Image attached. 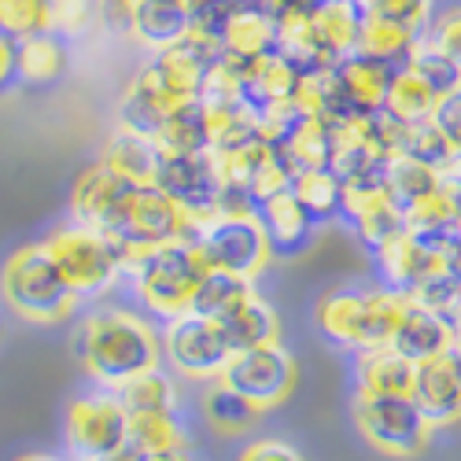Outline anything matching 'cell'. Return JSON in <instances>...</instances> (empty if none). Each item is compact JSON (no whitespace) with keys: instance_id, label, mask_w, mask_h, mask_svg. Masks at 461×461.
Wrapping results in <instances>:
<instances>
[{"instance_id":"d6a6232c","label":"cell","mask_w":461,"mask_h":461,"mask_svg":"<svg viewBox=\"0 0 461 461\" xmlns=\"http://www.w3.org/2000/svg\"><path fill=\"white\" fill-rule=\"evenodd\" d=\"M380 111H388L395 122L402 126H413V122H429L432 119V111H436V96L429 93V86L417 78V74L410 67H402L392 86H388V96H384V107Z\"/></svg>"},{"instance_id":"f1b7e54d","label":"cell","mask_w":461,"mask_h":461,"mask_svg":"<svg viewBox=\"0 0 461 461\" xmlns=\"http://www.w3.org/2000/svg\"><path fill=\"white\" fill-rule=\"evenodd\" d=\"M395 156H399V159H413V163L429 167V170H436V174H450V170L461 163L457 151H454V144L439 133V126H436L432 119H429V122L402 126Z\"/></svg>"},{"instance_id":"cb8c5ba5","label":"cell","mask_w":461,"mask_h":461,"mask_svg":"<svg viewBox=\"0 0 461 461\" xmlns=\"http://www.w3.org/2000/svg\"><path fill=\"white\" fill-rule=\"evenodd\" d=\"M19 86H52L67 74V45L59 33H37L15 45Z\"/></svg>"},{"instance_id":"60d3db41","label":"cell","mask_w":461,"mask_h":461,"mask_svg":"<svg viewBox=\"0 0 461 461\" xmlns=\"http://www.w3.org/2000/svg\"><path fill=\"white\" fill-rule=\"evenodd\" d=\"M366 19H380V23H395L406 26L413 33H420V26L429 23L432 0H358Z\"/></svg>"},{"instance_id":"8992f818","label":"cell","mask_w":461,"mask_h":461,"mask_svg":"<svg viewBox=\"0 0 461 461\" xmlns=\"http://www.w3.org/2000/svg\"><path fill=\"white\" fill-rule=\"evenodd\" d=\"M196 244H200L211 270L237 274L244 281H255L274 258L270 237H266L258 214H251V218H211L207 225L196 229Z\"/></svg>"},{"instance_id":"8d00e7d4","label":"cell","mask_w":461,"mask_h":461,"mask_svg":"<svg viewBox=\"0 0 461 461\" xmlns=\"http://www.w3.org/2000/svg\"><path fill=\"white\" fill-rule=\"evenodd\" d=\"M292 196L299 200V207L306 211L311 221H329L339 214V181L329 174V170H306V174H295L292 181Z\"/></svg>"},{"instance_id":"c3c4849f","label":"cell","mask_w":461,"mask_h":461,"mask_svg":"<svg viewBox=\"0 0 461 461\" xmlns=\"http://www.w3.org/2000/svg\"><path fill=\"white\" fill-rule=\"evenodd\" d=\"M12 86H19V74H15V41L0 33V93H8Z\"/></svg>"},{"instance_id":"7bdbcfd3","label":"cell","mask_w":461,"mask_h":461,"mask_svg":"<svg viewBox=\"0 0 461 461\" xmlns=\"http://www.w3.org/2000/svg\"><path fill=\"white\" fill-rule=\"evenodd\" d=\"M49 8H52V33L59 37L86 33L89 23L96 19V0H49Z\"/></svg>"},{"instance_id":"3957f363","label":"cell","mask_w":461,"mask_h":461,"mask_svg":"<svg viewBox=\"0 0 461 461\" xmlns=\"http://www.w3.org/2000/svg\"><path fill=\"white\" fill-rule=\"evenodd\" d=\"M0 299L15 318L33 325L67 321L82 303L59 277L41 244H23L0 262Z\"/></svg>"},{"instance_id":"e0dca14e","label":"cell","mask_w":461,"mask_h":461,"mask_svg":"<svg viewBox=\"0 0 461 461\" xmlns=\"http://www.w3.org/2000/svg\"><path fill=\"white\" fill-rule=\"evenodd\" d=\"M188 33V0H130V37L151 52L177 45Z\"/></svg>"},{"instance_id":"30bf717a","label":"cell","mask_w":461,"mask_h":461,"mask_svg":"<svg viewBox=\"0 0 461 461\" xmlns=\"http://www.w3.org/2000/svg\"><path fill=\"white\" fill-rule=\"evenodd\" d=\"M151 185H156L167 200H174L181 207V214L196 229L214 218L221 177H218L211 151H203V156H159L156 181Z\"/></svg>"},{"instance_id":"9c48e42d","label":"cell","mask_w":461,"mask_h":461,"mask_svg":"<svg viewBox=\"0 0 461 461\" xmlns=\"http://www.w3.org/2000/svg\"><path fill=\"white\" fill-rule=\"evenodd\" d=\"M218 380L229 384L237 395H244L251 406L274 410L295 388V358L281 348V343H266V348L233 355Z\"/></svg>"},{"instance_id":"8fae6325","label":"cell","mask_w":461,"mask_h":461,"mask_svg":"<svg viewBox=\"0 0 461 461\" xmlns=\"http://www.w3.org/2000/svg\"><path fill=\"white\" fill-rule=\"evenodd\" d=\"M163 358L188 380H218L229 366V348L214 321H203L196 314H181L167 321V332L159 336Z\"/></svg>"},{"instance_id":"9a60e30c","label":"cell","mask_w":461,"mask_h":461,"mask_svg":"<svg viewBox=\"0 0 461 461\" xmlns=\"http://www.w3.org/2000/svg\"><path fill=\"white\" fill-rule=\"evenodd\" d=\"M395 74H399L395 67L380 63L373 56H362V52H351L348 59H339L332 67L336 89H339L343 104H348L351 119H366V114L384 107V96H388V86Z\"/></svg>"},{"instance_id":"603a6c76","label":"cell","mask_w":461,"mask_h":461,"mask_svg":"<svg viewBox=\"0 0 461 461\" xmlns=\"http://www.w3.org/2000/svg\"><path fill=\"white\" fill-rule=\"evenodd\" d=\"M274 52H277V26L251 8H240L221 33V56L237 59V63L251 67L262 56H274Z\"/></svg>"},{"instance_id":"7a4b0ae2","label":"cell","mask_w":461,"mask_h":461,"mask_svg":"<svg viewBox=\"0 0 461 461\" xmlns=\"http://www.w3.org/2000/svg\"><path fill=\"white\" fill-rule=\"evenodd\" d=\"M100 233L111 240L114 255H119L122 274H130L148 251L185 240V237H196V225L156 185H140L126 192V200L119 203V211L111 214V221Z\"/></svg>"},{"instance_id":"f5cc1de1","label":"cell","mask_w":461,"mask_h":461,"mask_svg":"<svg viewBox=\"0 0 461 461\" xmlns=\"http://www.w3.org/2000/svg\"><path fill=\"white\" fill-rule=\"evenodd\" d=\"M15 461H59V457H49V454H23Z\"/></svg>"},{"instance_id":"4dcf8cb0","label":"cell","mask_w":461,"mask_h":461,"mask_svg":"<svg viewBox=\"0 0 461 461\" xmlns=\"http://www.w3.org/2000/svg\"><path fill=\"white\" fill-rule=\"evenodd\" d=\"M126 447L140 457H159V454H181L185 450V429L177 413H140L130 417Z\"/></svg>"},{"instance_id":"7dc6e473","label":"cell","mask_w":461,"mask_h":461,"mask_svg":"<svg viewBox=\"0 0 461 461\" xmlns=\"http://www.w3.org/2000/svg\"><path fill=\"white\" fill-rule=\"evenodd\" d=\"M96 15L107 30L130 33V0H96Z\"/></svg>"},{"instance_id":"74e56055","label":"cell","mask_w":461,"mask_h":461,"mask_svg":"<svg viewBox=\"0 0 461 461\" xmlns=\"http://www.w3.org/2000/svg\"><path fill=\"white\" fill-rule=\"evenodd\" d=\"M0 33L12 41H26L37 33H52L49 0H0Z\"/></svg>"},{"instance_id":"1f68e13d","label":"cell","mask_w":461,"mask_h":461,"mask_svg":"<svg viewBox=\"0 0 461 461\" xmlns=\"http://www.w3.org/2000/svg\"><path fill=\"white\" fill-rule=\"evenodd\" d=\"M119 402L130 417H140V413H174L177 410V388L174 380L163 373V369H148L133 380H126L119 392Z\"/></svg>"},{"instance_id":"816d5d0a","label":"cell","mask_w":461,"mask_h":461,"mask_svg":"<svg viewBox=\"0 0 461 461\" xmlns=\"http://www.w3.org/2000/svg\"><path fill=\"white\" fill-rule=\"evenodd\" d=\"M144 461H188V454H159V457H144Z\"/></svg>"},{"instance_id":"d6986e66","label":"cell","mask_w":461,"mask_h":461,"mask_svg":"<svg viewBox=\"0 0 461 461\" xmlns=\"http://www.w3.org/2000/svg\"><path fill=\"white\" fill-rule=\"evenodd\" d=\"M229 355H240V351H255V348H266V343H277L281 336V321H277V311L266 299L251 295L248 303H240L233 314H225L221 321H214Z\"/></svg>"},{"instance_id":"ac0fdd59","label":"cell","mask_w":461,"mask_h":461,"mask_svg":"<svg viewBox=\"0 0 461 461\" xmlns=\"http://www.w3.org/2000/svg\"><path fill=\"white\" fill-rule=\"evenodd\" d=\"M299 82H303L299 70L281 52H274V56H262L258 63H251V70L240 78V100L255 114H262V111H270L277 104L295 100L299 96Z\"/></svg>"},{"instance_id":"ffe728a7","label":"cell","mask_w":461,"mask_h":461,"mask_svg":"<svg viewBox=\"0 0 461 461\" xmlns=\"http://www.w3.org/2000/svg\"><path fill=\"white\" fill-rule=\"evenodd\" d=\"M100 163L111 170V174H119L122 181H130L133 188L140 185H151L156 181V167H159V148L151 137H140L133 130H114L100 151Z\"/></svg>"},{"instance_id":"ba28073f","label":"cell","mask_w":461,"mask_h":461,"mask_svg":"<svg viewBox=\"0 0 461 461\" xmlns=\"http://www.w3.org/2000/svg\"><path fill=\"white\" fill-rule=\"evenodd\" d=\"M130 413L114 392L78 395L67 406V443L82 461H104L107 454L126 447Z\"/></svg>"},{"instance_id":"e575fe53","label":"cell","mask_w":461,"mask_h":461,"mask_svg":"<svg viewBox=\"0 0 461 461\" xmlns=\"http://www.w3.org/2000/svg\"><path fill=\"white\" fill-rule=\"evenodd\" d=\"M439 188H443V174L420 167L413 159H399L395 156L392 167H388V188H384V196H388L399 211H410L413 203H420Z\"/></svg>"},{"instance_id":"2e32d148","label":"cell","mask_w":461,"mask_h":461,"mask_svg":"<svg viewBox=\"0 0 461 461\" xmlns=\"http://www.w3.org/2000/svg\"><path fill=\"white\" fill-rule=\"evenodd\" d=\"M133 185L122 181L119 174H111L100 159L89 163L70 185V218L89 229H104L111 221V214L119 211V203L126 200V192Z\"/></svg>"},{"instance_id":"f546056e","label":"cell","mask_w":461,"mask_h":461,"mask_svg":"<svg viewBox=\"0 0 461 461\" xmlns=\"http://www.w3.org/2000/svg\"><path fill=\"white\" fill-rule=\"evenodd\" d=\"M203 417H207V425L214 432H221V436H244V432H251L258 425L262 410L251 406L244 395H237L229 384L214 380L211 388L203 392Z\"/></svg>"},{"instance_id":"f6af8a7d","label":"cell","mask_w":461,"mask_h":461,"mask_svg":"<svg viewBox=\"0 0 461 461\" xmlns=\"http://www.w3.org/2000/svg\"><path fill=\"white\" fill-rule=\"evenodd\" d=\"M432 122H436V126H439V133L454 144L457 159H461V89H457V93H450V96H443V100H436Z\"/></svg>"},{"instance_id":"52a82bcc","label":"cell","mask_w":461,"mask_h":461,"mask_svg":"<svg viewBox=\"0 0 461 461\" xmlns=\"http://www.w3.org/2000/svg\"><path fill=\"white\" fill-rule=\"evenodd\" d=\"M355 417L362 436L392 457L420 454L432 436V425L420 417L410 395H358Z\"/></svg>"},{"instance_id":"bcb514c9","label":"cell","mask_w":461,"mask_h":461,"mask_svg":"<svg viewBox=\"0 0 461 461\" xmlns=\"http://www.w3.org/2000/svg\"><path fill=\"white\" fill-rule=\"evenodd\" d=\"M237 461H303V457H299V450H292L281 439H255V443H248V450Z\"/></svg>"},{"instance_id":"f907efd6","label":"cell","mask_w":461,"mask_h":461,"mask_svg":"<svg viewBox=\"0 0 461 461\" xmlns=\"http://www.w3.org/2000/svg\"><path fill=\"white\" fill-rule=\"evenodd\" d=\"M104 461H144L137 450H130V447H122V450H114V454H107Z\"/></svg>"},{"instance_id":"6da1fadb","label":"cell","mask_w":461,"mask_h":461,"mask_svg":"<svg viewBox=\"0 0 461 461\" xmlns=\"http://www.w3.org/2000/svg\"><path fill=\"white\" fill-rule=\"evenodd\" d=\"M78 358L100 388L119 392L126 380L159 369L163 343L148 318L126 311V306H104L78 329Z\"/></svg>"},{"instance_id":"f35d334b","label":"cell","mask_w":461,"mask_h":461,"mask_svg":"<svg viewBox=\"0 0 461 461\" xmlns=\"http://www.w3.org/2000/svg\"><path fill=\"white\" fill-rule=\"evenodd\" d=\"M406 67L429 86V93L436 100H443V96H450V93L461 89V67L454 59H447L443 52H436L429 41H417V49H413V56H410Z\"/></svg>"},{"instance_id":"5bb4252c","label":"cell","mask_w":461,"mask_h":461,"mask_svg":"<svg viewBox=\"0 0 461 461\" xmlns=\"http://www.w3.org/2000/svg\"><path fill=\"white\" fill-rule=\"evenodd\" d=\"M450 343H454V325L443 314L429 311V306L406 299L402 318H399V325L388 339V348L395 355H402L406 362L420 366V362H432L443 351H450Z\"/></svg>"},{"instance_id":"681fc988","label":"cell","mask_w":461,"mask_h":461,"mask_svg":"<svg viewBox=\"0 0 461 461\" xmlns=\"http://www.w3.org/2000/svg\"><path fill=\"white\" fill-rule=\"evenodd\" d=\"M443 181H447L450 203H454V218H457V225H461V163H457L450 174H443Z\"/></svg>"},{"instance_id":"d4e9b609","label":"cell","mask_w":461,"mask_h":461,"mask_svg":"<svg viewBox=\"0 0 461 461\" xmlns=\"http://www.w3.org/2000/svg\"><path fill=\"white\" fill-rule=\"evenodd\" d=\"M413 362L395 355L392 348H373L358 355V395H410Z\"/></svg>"},{"instance_id":"b9f144b4","label":"cell","mask_w":461,"mask_h":461,"mask_svg":"<svg viewBox=\"0 0 461 461\" xmlns=\"http://www.w3.org/2000/svg\"><path fill=\"white\" fill-rule=\"evenodd\" d=\"M240 12V0H188V30L221 41L225 26Z\"/></svg>"},{"instance_id":"44dd1931","label":"cell","mask_w":461,"mask_h":461,"mask_svg":"<svg viewBox=\"0 0 461 461\" xmlns=\"http://www.w3.org/2000/svg\"><path fill=\"white\" fill-rule=\"evenodd\" d=\"M376 258H380V270H384V277H388V288L392 292H399V295H413L420 285H425L432 274H439L447 262H439L429 248H420L413 237H399L395 244H388L384 251H376Z\"/></svg>"},{"instance_id":"4fadbf2b","label":"cell","mask_w":461,"mask_h":461,"mask_svg":"<svg viewBox=\"0 0 461 461\" xmlns=\"http://www.w3.org/2000/svg\"><path fill=\"white\" fill-rule=\"evenodd\" d=\"M181 104H188V100H177V96L163 86V78L156 74V67L144 63V67L133 74V82L126 86V93H122L119 126H122V130H133V133H140V137H156L159 126L170 119V114H174Z\"/></svg>"},{"instance_id":"5b68a950","label":"cell","mask_w":461,"mask_h":461,"mask_svg":"<svg viewBox=\"0 0 461 461\" xmlns=\"http://www.w3.org/2000/svg\"><path fill=\"white\" fill-rule=\"evenodd\" d=\"M37 244L45 248V255L52 258V266L59 270V277L70 285V292L78 299L104 295V292H111L114 285H119V277H122V262H119L111 240L100 233V229L67 221V225L49 229V233Z\"/></svg>"},{"instance_id":"ee69618b","label":"cell","mask_w":461,"mask_h":461,"mask_svg":"<svg viewBox=\"0 0 461 461\" xmlns=\"http://www.w3.org/2000/svg\"><path fill=\"white\" fill-rule=\"evenodd\" d=\"M429 45L461 67V8H450V12H443V15L432 23Z\"/></svg>"},{"instance_id":"484cf974","label":"cell","mask_w":461,"mask_h":461,"mask_svg":"<svg viewBox=\"0 0 461 461\" xmlns=\"http://www.w3.org/2000/svg\"><path fill=\"white\" fill-rule=\"evenodd\" d=\"M151 140H156L159 156H203V151H211V130L200 100L181 104Z\"/></svg>"},{"instance_id":"7c38bea8","label":"cell","mask_w":461,"mask_h":461,"mask_svg":"<svg viewBox=\"0 0 461 461\" xmlns=\"http://www.w3.org/2000/svg\"><path fill=\"white\" fill-rule=\"evenodd\" d=\"M410 399L432 429L461 420V351L454 348V343H450V351H443L439 358L420 362L413 369Z\"/></svg>"},{"instance_id":"d590c367","label":"cell","mask_w":461,"mask_h":461,"mask_svg":"<svg viewBox=\"0 0 461 461\" xmlns=\"http://www.w3.org/2000/svg\"><path fill=\"white\" fill-rule=\"evenodd\" d=\"M355 229H358V240L369 248V251H384L388 244H395L406 229H402V211L388 200V196H376L369 203H362L355 214H351Z\"/></svg>"},{"instance_id":"7402d4cb","label":"cell","mask_w":461,"mask_h":461,"mask_svg":"<svg viewBox=\"0 0 461 461\" xmlns=\"http://www.w3.org/2000/svg\"><path fill=\"white\" fill-rule=\"evenodd\" d=\"M318 329L339 348L366 351V292H332L318 303Z\"/></svg>"},{"instance_id":"ab89813d","label":"cell","mask_w":461,"mask_h":461,"mask_svg":"<svg viewBox=\"0 0 461 461\" xmlns=\"http://www.w3.org/2000/svg\"><path fill=\"white\" fill-rule=\"evenodd\" d=\"M457 225L454 218V203H450V192H447V181L439 192L425 196L420 203H413L410 211H402V229L410 237H425V233H439V229H450Z\"/></svg>"},{"instance_id":"83f0119b","label":"cell","mask_w":461,"mask_h":461,"mask_svg":"<svg viewBox=\"0 0 461 461\" xmlns=\"http://www.w3.org/2000/svg\"><path fill=\"white\" fill-rule=\"evenodd\" d=\"M258 221L266 229V237H270L274 251H295L306 240V233H311V218H306V211L292 196V188L277 192V196H270V200H262L258 203Z\"/></svg>"},{"instance_id":"836d02e7","label":"cell","mask_w":461,"mask_h":461,"mask_svg":"<svg viewBox=\"0 0 461 461\" xmlns=\"http://www.w3.org/2000/svg\"><path fill=\"white\" fill-rule=\"evenodd\" d=\"M420 41V33L406 30V26H395V23H380V19H366L362 26V41H358V52L362 56H373L380 63H388L395 70H402L413 56Z\"/></svg>"},{"instance_id":"4316f807","label":"cell","mask_w":461,"mask_h":461,"mask_svg":"<svg viewBox=\"0 0 461 461\" xmlns=\"http://www.w3.org/2000/svg\"><path fill=\"white\" fill-rule=\"evenodd\" d=\"M251 295H255V281H244V277L225 274V270H207L203 281L196 285L188 314H196L203 321H221L225 314H233L237 306L248 303Z\"/></svg>"},{"instance_id":"277c9868","label":"cell","mask_w":461,"mask_h":461,"mask_svg":"<svg viewBox=\"0 0 461 461\" xmlns=\"http://www.w3.org/2000/svg\"><path fill=\"white\" fill-rule=\"evenodd\" d=\"M207 270L211 266H207L196 237H185V240L148 251L130 270V277H133L137 299L148 306V314L174 321V318L188 314L196 285L203 281Z\"/></svg>"}]
</instances>
